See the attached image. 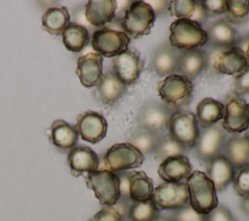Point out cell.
<instances>
[{
	"label": "cell",
	"mask_w": 249,
	"mask_h": 221,
	"mask_svg": "<svg viewBox=\"0 0 249 221\" xmlns=\"http://www.w3.org/2000/svg\"><path fill=\"white\" fill-rule=\"evenodd\" d=\"M189 204L198 213L206 215L218 205L216 189L206 173L195 170L186 179Z\"/></svg>",
	"instance_id": "obj_1"
},
{
	"label": "cell",
	"mask_w": 249,
	"mask_h": 221,
	"mask_svg": "<svg viewBox=\"0 0 249 221\" xmlns=\"http://www.w3.org/2000/svg\"><path fill=\"white\" fill-rule=\"evenodd\" d=\"M169 45L177 50H195L207 43V34L201 25L187 18H177L170 26Z\"/></svg>",
	"instance_id": "obj_2"
},
{
	"label": "cell",
	"mask_w": 249,
	"mask_h": 221,
	"mask_svg": "<svg viewBox=\"0 0 249 221\" xmlns=\"http://www.w3.org/2000/svg\"><path fill=\"white\" fill-rule=\"evenodd\" d=\"M156 14L146 1H132L121 21L123 31L129 38L148 35L154 25Z\"/></svg>",
	"instance_id": "obj_3"
},
{
	"label": "cell",
	"mask_w": 249,
	"mask_h": 221,
	"mask_svg": "<svg viewBox=\"0 0 249 221\" xmlns=\"http://www.w3.org/2000/svg\"><path fill=\"white\" fill-rule=\"evenodd\" d=\"M194 85L191 80L179 74H170L158 85L161 100L172 110L188 105L193 99Z\"/></svg>",
	"instance_id": "obj_4"
},
{
	"label": "cell",
	"mask_w": 249,
	"mask_h": 221,
	"mask_svg": "<svg viewBox=\"0 0 249 221\" xmlns=\"http://www.w3.org/2000/svg\"><path fill=\"white\" fill-rule=\"evenodd\" d=\"M88 188L91 189L99 203L113 206L120 199V180L118 175L108 169L89 172L85 177Z\"/></svg>",
	"instance_id": "obj_5"
},
{
	"label": "cell",
	"mask_w": 249,
	"mask_h": 221,
	"mask_svg": "<svg viewBox=\"0 0 249 221\" xmlns=\"http://www.w3.org/2000/svg\"><path fill=\"white\" fill-rule=\"evenodd\" d=\"M169 134L186 149L196 146L199 130L196 115L188 110H175L168 121Z\"/></svg>",
	"instance_id": "obj_6"
},
{
	"label": "cell",
	"mask_w": 249,
	"mask_h": 221,
	"mask_svg": "<svg viewBox=\"0 0 249 221\" xmlns=\"http://www.w3.org/2000/svg\"><path fill=\"white\" fill-rule=\"evenodd\" d=\"M144 159L145 156L136 147L123 142L112 145L104 154L103 162L106 169L119 172L140 166Z\"/></svg>",
	"instance_id": "obj_7"
},
{
	"label": "cell",
	"mask_w": 249,
	"mask_h": 221,
	"mask_svg": "<svg viewBox=\"0 0 249 221\" xmlns=\"http://www.w3.org/2000/svg\"><path fill=\"white\" fill-rule=\"evenodd\" d=\"M130 38L121 30L102 27L93 32L91 47L101 56L115 57L128 50Z\"/></svg>",
	"instance_id": "obj_8"
},
{
	"label": "cell",
	"mask_w": 249,
	"mask_h": 221,
	"mask_svg": "<svg viewBox=\"0 0 249 221\" xmlns=\"http://www.w3.org/2000/svg\"><path fill=\"white\" fill-rule=\"evenodd\" d=\"M151 200L159 210L178 209L189 203L186 183L163 182L154 188Z\"/></svg>",
	"instance_id": "obj_9"
},
{
	"label": "cell",
	"mask_w": 249,
	"mask_h": 221,
	"mask_svg": "<svg viewBox=\"0 0 249 221\" xmlns=\"http://www.w3.org/2000/svg\"><path fill=\"white\" fill-rule=\"evenodd\" d=\"M173 112L174 110L165 104L150 101L144 104L138 113L137 122L139 128L162 135L167 129L168 121Z\"/></svg>",
	"instance_id": "obj_10"
},
{
	"label": "cell",
	"mask_w": 249,
	"mask_h": 221,
	"mask_svg": "<svg viewBox=\"0 0 249 221\" xmlns=\"http://www.w3.org/2000/svg\"><path fill=\"white\" fill-rule=\"evenodd\" d=\"M222 128L230 133L245 131L249 126V103L238 96H230L224 104Z\"/></svg>",
	"instance_id": "obj_11"
},
{
	"label": "cell",
	"mask_w": 249,
	"mask_h": 221,
	"mask_svg": "<svg viewBox=\"0 0 249 221\" xmlns=\"http://www.w3.org/2000/svg\"><path fill=\"white\" fill-rule=\"evenodd\" d=\"M225 140V131L220 125H212L199 131L196 143V155L207 163L214 157L220 155Z\"/></svg>",
	"instance_id": "obj_12"
},
{
	"label": "cell",
	"mask_w": 249,
	"mask_h": 221,
	"mask_svg": "<svg viewBox=\"0 0 249 221\" xmlns=\"http://www.w3.org/2000/svg\"><path fill=\"white\" fill-rule=\"evenodd\" d=\"M144 69V62L136 50H127L113 59V73L125 86L134 84Z\"/></svg>",
	"instance_id": "obj_13"
},
{
	"label": "cell",
	"mask_w": 249,
	"mask_h": 221,
	"mask_svg": "<svg viewBox=\"0 0 249 221\" xmlns=\"http://www.w3.org/2000/svg\"><path fill=\"white\" fill-rule=\"evenodd\" d=\"M107 127V121L100 113L87 111L78 116L75 128L83 140L95 144L105 137Z\"/></svg>",
	"instance_id": "obj_14"
},
{
	"label": "cell",
	"mask_w": 249,
	"mask_h": 221,
	"mask_svg": "<svg viewBox=\"0 0 249 221\" xmlns=\"http://www.w3.org/2000/svg\"><path fill=\"white\" fill-rule=\"evenodd\" d=\"M103 57L97 53H89L77 60L76 74L86 88L97 86L102 77Z\"/></svg>",
	"instance_id": "obj_15"
},
{
	"label": "cell",
	"mask_w": 249,
	"mask_h": 221,
	"mask_svg": "<svg viewBox=\"0 0 249 221\" xmlns=\"http://www.w3.org/2000/svg\"><path fill=\"white\" fill-rule=\"evenodd\" d=\"M68 165L73 176H80L98 169L99 159L96 153L88 146H76L68 153Z\"/></svg>",
	"instance_id": "obj_16"
},
{
	"label": "cell",
	"mask_w": 249,
	"mask_h": 221,
	"mask_svg": "<svg viewBox=\"0 0 249 221\" xmlns=\"http://www.w3.org/2000/svg\"><path fill=\"white\" fill-rule=\"evenodd\" d=\"M206 34L207 42L214 47L228 48L230 50L241 42L240 34L223 18L213 22L207 28Z\"/></svg>",
	"instance_id": "obj_17"
},
{
	"label": "cell",
	"mask_w": 249,
	"mask_h": 221,
	"mask_svg": "<svg viewBox=\"0 0 249 221\" xmlns=\"http://www.w3.org/2000/svg\"><path fill=\"white\" fill-rule=\"evenodd\" d=\"M206 175L214 184L216 192L224 191L234 177L235 169L222 155H218L206 163Z\"/></svg>",
	"instance_id": "obj_18"
},
{
	"label": "cell",
	"mask_w": 249,
	"mask_h": 221,
	"mask_svg": "<svg viewBox=\"0 0 249 221\" xmlns=\"http://www.w3.org/2000/svg\"><path fill=\"white\" fill-rule=\"evenodd\" d=\"M181 53L169 44H162L157 48L151 57V69L160 77L174 74L177 71L178 58Z\"/></svg>",
	"instance_id": "obj_19"
},
{
	"label": "cell",
	"mask_w": 249,
	"mask_h": 221,
	"mask_svg": "<svg viewBox=\"0 0 249 221\" xmlns=\"http://www.w3.org/2000/svg\"><path fill=\"white\" fill-rule=\"evenodd\" d=\"M208 59L207 54L199 49L182 52L178 58L177 72L192 81L207 67Z\"/></svg>",
	"instance_id": "obj_20"
},
{
	"label": "cell",
	"mask_w": 249,
	"mask_h": 221,
	"mask_svg": "<svg viewBox=\"0 0 249 221\" xmlns=\"http://www.w3.org/2000/svg\"><path fill=\"white\" fill-rule=\"evenodd\" d=\"M248 64L245 53L239 47H233L219 54L213 61V68L221 74L238 75Z\"/></svg>",
	"instance_id": "obj_21"
},
{
	"label": "cell",
	"mask_w": 249,
	"mask_h": 221,
	"mask_svg": "<svg viewBox=\"0 0 249 221\" xmlns=\"http://www.w3.org/2000/svg\"><path fill=\"white\" fill-rule=\"evenodd\" d=\"M192 166L185 155H179L163 160L159 167L158 174L164 182H181L191 174Z\"/></svg>",
	"instance_id": "obj_22"
},
{
	"label": "cell",
	"mask_w": 249,
	"mask_h": 221,
	"mask_svg": "<svg viewBox=\"0 0 249 221\" xmlns=\"http://www.w3.org/2000/svg\"><path fill=\"white\" fill-rule=\"evenodd\" d=\"M117 1L115 0H89L85 7V17L93 26H104L116 17Z\"/></svg>",
	"instance_id": "obj_23"
},
{
	"label": "cell",
	"mask_w": 249,
	"mask_h": 221,
	"mask_svg": "<svg viewBox=\"0 0 249 221\" xmlns=\"http://www.w3.org/2000/svg\"><path fill=\"white\" fill-rule=\"evenodd\" d=\"M223 156L232 165L234 169L249 163V137L246 135H234L229 138L223 145Z\"/></svg>",
	"instance_id": "obj_24"
},
{
	"label": "cell",
	"mask_w": 249,
	"mask_h": 221,
	"mask_svg": "<svg viewBox=\"0 0 249 221\" xmlns=\"http://www.w3.org/2000/svg\"><path fill=\"white\" fill-rule=\"evenodd\" d=\"M126 86L124 85L113 73V71L102 74L97 85V92L102 103L112 105L117 102L125 92Z\"/></svg>",
	"instance_id": "obj_25"
},
{
	"label": "cell",
	"mask_w": 249,
	"mask_h": 221,
	"mask_svg": "<svg viewBox=\"0 0 249 221\" xmlns=\"http://www.w3.org/2000/svg\"><path fill=\"white\" fill-rule=\"evenodd\" d=\"M78 136L76 128L64 120H55L51 126L50 141L61 150L74 148L78 142Z\"/></svg>",
	"instance_id": "obj_26"
},
{
	"label": "cell",
	"mask_w": 249,
	"mask_h": 221,
	"mask_svg": "<svg viewBox=\"0 0 249 221\" xmlns=\"http://www.w3.org/2000/svg\"><path fill=\"white\" fill-rule=\"evenodd\" d=\"M224 114L225 107L223 103L211 97H206L197 104L195 115L197 124L202 129H205L223 119Z\"/></svg>",
	"instance_id": "obj_27"
},
{
	"label": "cell",
	"mask_w": 249,
	"mask_h": 221,
	"mask_svg": "<svg viewBox=\"0 0 249 221\" xmlns=\"http://www.w3.org/2000/svg\"><path fill=\"white\" fill-rule=\"evenodd\" d=\"M70 23L68 10L64 6L49 8L42 17L43 29L53 36H57Z\"/></svg>",
	"instance_id": "obj_28"
},
{
	"label": "cell",
	"mask_w": 249,
	"mask_h": 221,
	"mask_svg": "<svg viewBox=\"0 0 249 221\" xmlns=\"http://www.w3.org/2000/svg\"><path fill=\"white\" fill-rule=\"evenodd\" d=\"M153 191V180L144 171H129V197L133 203L151 200Z\"/></svg>",
	"instance_id": "obj_29"
},
{
	"label": "cell",
	"mask_w": 249,
	"mask_h": 221,
	"mask_svg": "<svg viewBox=\"0 0 249 221\" xmlns=\"http://www.w3.org/2000/svg\"><path fill=\"white\" fill-rule=\"evenodd\" d=\"M61 34L65 48L72 53L83 51L89 42L88 29L78 23H69Z\"/></svg>",
	"instance_id": "obj_30"
},
{
	"label": "cell",
	"mask_w": 249,
	"mask_h": 221,
	"mask_svg": "<svg viewBox=\"0 0 249 221\" xmlns=\"http://www.w3.org/2000/svg\"><path fill=\"white\" fill-rule=\"evenodd\" d=\"M161 134L139 128L129 137L128 143L136 147L143 155L154 153Z\"/></svg>",
	"instance_id": "obj_31"
},
{
	"label": "cell",
	"mask_w": 249,
	"mask_h": 221,
	"mask_svg": "<svg viewBox=\"0 0 249 221\" xmlns=\"http://www.w3.org/2000/svg\"><path fill=\"white\" fill-rule=\"evenodd\" d=\"M186 150L187 149L178 141H176L168 132L160 136L154 154L158 159L163 161L170 157L184 155Z\"/></svg>",
	"instance_id": "obj_32"
},
{
	"label": "cell",
	"mask_w": 249,
	"mask_h": 221,
	"mask_svg": "<svg viewBox=\"0 0 249 221\" xmlns=\"http://www.w3.org/2000/svg\"><path fill=\"white\" fill-rule=\"evenodd\" d=\"M160 216V210L152 200L134 202L129 209L127 219L129 221H154Z\"/></svg>",
	"instance_id": "obj_33"
},
{
	"label": "cell",
	"mask_w": 249,
	"mask_h": 221,
	"mask_svg": "<svg viewBox=\"0 0 249 221\" xmlns=\"http://www.w3.org/2000/svg\"><path fill=\"white\" fill-rule=\"evenodd\" d=\"M249 15V0H229L227 1L226 19L231 23L239 24L246 21Z\"/></svg>",
	"instance_id": "obj_34"
},
{
	"label": "cell",
	"mask_w": 249,
	"mask_h": 221,
	"mask_svg": "<svg viewBox=\"0 0 249 221\" xmlns=\"http://www.w3.org/2000/svg\"><path fill=\"white\" fill-rule=\"evenodd\" d=\"M233 189L242 199L249 198V164L236 168L233 177Z\"/></svg>",
	"instance_id": "obj_35"
},
{
	"label": "cell",
	"mask_w": 249,
	"mask_h": 221,
	"mask_svg": "<svg viewBox=\"0 0 249 221\" xmlns=\"http://www.w3.org/2000/svg\"><path fill=\"white\" fill-rule=\"evenodd\" d=\"M196 8L194 0H174L170 1L169 13L178 18L191 19Z\"/></svg>",
	"instance_id": "obj_36"
},
{
	"label": "cell",
	"mask_w": 249,
	"mask_h": 221,
	"mask_svg": "<svg viewBox=\"0 0 249 221\" xmlns=\"http://www.w3.org/2000/svg\"><path fill=\"white\" fill-rule=\"evenodd\" d=\"M170 221H206V215L196 212L189 203L175 209L171 216Z\"/></svg>",
	"instance_id": "obj_37"
},
{
	"label": "cell",
	"mask_w": 249,
	"mask_h": 221,
	"mask_svg": "<svg viewBox=\"0 0 249 221\" xmlns=\"http://www.w3.org/2000/svg\"><path fill=\"white\" fill-rule=\"evenodd\" d=\"M234 92L238 95L249 93V63L234 78Z\"/></svg>",
	"instance_id": "obj_38"
},
{
	"label": "cell",
	"mask_w": 249,
	"mask_h": 221,
	"mask_svg": "<svg viewBox=\"0 0 249 221\" xmlns=\"http://www.w3.org/2000/svg\"><path fill=\"white\" fill-rule=\"evenodd\" d=\"M89 221H125L114 206H104Z\"/></svg>",
	"instance_id": "obj_39"
},
{
	"label": "cell",
	"mask_w": 249,
	"mask_h": 221,
	"mask_svg": "<svg viewBox=\"0 0 249 221\" xmlns=\"http://www.w3.org/2000/svg\"><path fill=\"white\" fill-rule=\"evenodd\" d=\"M206 221H237L231 210L225 205H217L206 214Z\"/></svg>",
	"instance_id": "obj_40"
},
{
	"label": "cell",
	"mask_w": 249,
	"mask_h": 221,
	"mask_svg": "<svg viewBox=\"0 0 249 221\" xmlns=\"http://www.w3.org/2000/svg\"><path fill=\"white\" fill-rule=\"evenodd\" d=\"M201 4L208 17L226 14L227 12L226 0H203L201 1Z\"/></svg>",
	"instance_id": "obj_41"
},
{
	"label": "cell",
	"mask_w": 249,
	"mask_h": 221,
	"mask_svg": "<svg viewBox=\"0 0 249 221\" xmlns=\"http://www.w3.org/2000/svg\"><path fill=\"white\" fill-rule=\"evenodd\" d=\"M120 180V199L131 201L129 197V172L119 171L115 172Z\"/></svg>",
	"instance_id": "obj_42"
},
{
	"label": "cell",
	"mask_w": 249,
	"mask_h": 221,
	"mask_svg": "<svg viewBox=\"0 0 249 221\" xmlns=\"http://www.w3.org/2000/svg\"><path fill=\"white\" fill-rule=\"evenodd\" d=\"M147 3L151 6L156 15L164 16L169 13L170 1H148Z\"/></svg>",
	"instance_id": "obj_43"
},
{
	"label": "cell",
	"mask_w": 249,
	"mask_h": 221,
	"mask_svg": "<svg viewBox=\"0 0 249 221\" xmlns=\"http://www.w3.org/2000/svg\"><path fill=\"white\" fill-rule=\"evenodd\" d=\"M207 18H208V16H207L204 8L202 7L201 1H196V8H195L193 17L191 18V20L196 21L201 25V23H203Z\"/></svg>",
	"instance_id": "obj_44"
},
{
	"label": "cell",
	"mask_w": 249,
	"mask_h": 221,
	"mask_svg": "<svg viewBox=\"0 0 249 221\" xmlns=\"http://www.w3.org/2000/svg\"><path fill=\"white\" fill-rule=\"evenodd\" d=\"M240 206L242 210L249 216V198L248 199H242L240 203Z\"/></svg>",
	"instance_id": "obj_45"
},
{
	"label": "cell",
	"mask_w": 249,
	"mask_h": 221,
	"mask_svg": "<svg viewBox=\"0 0 249 221\" xmlns=\"http://www.w3.org/2000/svg\"><path fill=\"white\" fill-rule=\"evenodd\" d=\"M154 221H170L169 218H165V217H162V216H159L157 219H155Z\"/></svg>",
	"instance_id": "obj_46"
},
{
	"label": "cell",
	"mask_w": 249,
	"mask_h": 221,
	"mask_svg": "<svg viewBox=\"0 0 249 221\" xmlns=\"http://www.w3.org/2000/svg\"><path fill=\"white\" fill-rule=\"evenodd\" d=\"M245 53V56H246V59H247V62H249V41H248V45H247V49L246 51L244 52Z\"/></svg>",
	"instance_id": "obj_47"
},
{
	"label": "cell",
	"mask_w": 249,
	"mask_h": 221,
	"mask_svg": "<svg viewBox=\"0 0 249 221\" xmlns=\"http://www.w3.org/2000/svg\"><path fill=\"white\" fill-rule=\"evenodd\" d=\"M244 135H246V136H248V137H249V126H248V129L245 130Z\"/></svg>",
	"instance_id": "obj_48"
}]
</instances>
